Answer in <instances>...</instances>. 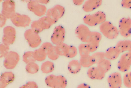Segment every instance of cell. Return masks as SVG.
<instances>
[{"label":"cell","mask_w":131,"mask_h":88,"mask_svg":"<svg viewBox=\"0 0 131 88\" xmlns=\"http://www.w3.org/2000/svg\"><path fill=\"white\" fill-rule=\"evenodd\" d=\"M16 13V3L14 1L6 0L3 2L1 14L7 19H10Z\"/></svg>","instance_id":"cell-13"},{"label":"cell","mask_w":131,"mask_h":88,"mask_svg":"<svg viewBox=\"0 0 131 88\" xmlns=\"http://www.w3.org/2000/svg\"><path fill=\"white\" fill-rule=\"evenodd\" d=\"M118 69L122 72H127L131 67V53H123L119 60L117 64Z\"/></svg>","instance_id":"cell-10"},{"label":"cell","mask_w":131,"mask_h":88,"mask_svg":"<svg viewBox=\"0 0 131 88\" xmlns=\"http://www.w3.org/2000/svg\"><path fill=\"white\" fill-rule=\"evenodd\" d=\"M20 59L19 54L14 51H10L4 57L3 65L7 69H13L16 67Z\"/></svg>","instance_id":"cell-7"},{"label":"cell","mask_w":131,"mask_h":88,"mask_svg":"<svg viewBox=\"0 0 131 88\" xmlns=\"http://www.w3.org/2000/svg\"><path fill=\"white\" fill-rule=\"evenodd\" d=\"M66 34V31L64 27L62 25L56 26L51 36V41L56 46L64 43Z\"/></svg>","instance_id":"cell-11"},{"label":"cell","mask_w":131,"mask_h":88,"mask_svg":"<svg viewBox=\"0 0 131 88\" xmlns=\"http://www.w3.org/2000/svg\"><path fill=\"white\" fill-rule=\"evenodd\" d=\"M102 4L101 0H88L83 5L82 9L85 12L89 13L96 10Z\"/></svg>","instance_id":"cell-16"},{"label":"cell","mask_w":131,"mask_h":88,"mask_svg":"<svg viewBox=\"0 0 131 88\" xmlns=\"http://www.w3.org/2000/svg\"><path fill=\"white\" fill-rule=\"evenodd\" d=\"M82 66L79 61L73 60L69 62L67 66L68 70L72 74H77L80 72Z\"/></svg>","instance_id":"cell-22"},{"label":"cell","mask_w":131,"mask_h":88,"mask_svg":"<svg viewBox=\"0 0 131 88\" xmlns=\"http://www.w3.org/2000/svg\"><path fill=\"white\" fill-rule=\"evenodd\" d=\"M23 60L27 64L32 62H36L34 57L33 51H28L25 52L23 55Z\"/></svg>","instance_id":"cell-30"},{"label":"cell","mask_w":131,"mask_h":88,"mask_svg":"<svg viewBox=\"0 0 131 88\" xmlns=\"http://www.w3.org/2000/svg\"><path fill=\"white\" fill-rule=\"evenodd\" d=\"M123 82L126 88H131V72L125 73L123 77Z\"/></svg>","instance_id":"cell-36"},{"label":"cell","mask_w":131,"mask_h":88,"mask_svg":"<svg viewBox=\"0 0 131 88\" xmlns=\"http://www.w3.org/2000/svg\"><path fill=\"white\" fill-rule=\"evenodd\" d=\"M53 46L52 43L49 42H45L42 44L40 47L47 53Z\"/></svg>","instance_id":"cell-40"},{"label":"cell","mask_w":131,"mask_h":88,"mask_svg":"<svg viewBox=\"0 0 131 88\" xmlns=\"http://www.w3.org/2000/svg\"><path fill=\"white\" fill-rule=\"evenodd\" d=\"M130 10H131V9H130Z\"/></svg>","instance_id":"cell-48"},{"label":"cell","mask_w":131,"mask_h":88,"mask_svg":"<svg viewBox=\"0 0 131 88\" xmlns=\"http://www.w3.org/2000/svg\"><path fill=\"white\" fill-rule=\"evenodd\" d=\"M7 18L5 16L1 14H0V27L3 28L5 26L7 21Z\"/></svg>","instance_id":"cell-43"},{"label":"cell","mask_w":131,"mask_h":88,"mask_svg":"<svg viewBox=\"0 0 131 88\" xmlns=\"http://www.w3.org/2000/svg\"><path fill=\"white\" fill-rule=\"evenodd\" d=\"M55 76V75H50L46 77L45 82L47 86L52 88Z\"/></svg>","instance_id":"cell-38"},{"label":"cell","mask_w":131,"mask_h":88,"mask_svg":"<svg viewBox=\"0 0 131 88\" xmlns=\"http://www.w3.org/2000/svg\"><path fill=\"white\" fill-rule=\"evenodd\" d=\"M86 44L90 53L95 52V51L98 49L99 46V44H94L91 43H88Z\"/></svg>","instance_id":"cell-41"},{"label":"cell","mask_w":131,"mask_h":88,"mask_svg":"<svg viewBox=\"0 0 131 88\" xmlns=\"http://www.w3.org/2000/svg\"><path fill=\"white\" fill-rule=\"evenodd\" d=\"M12 23L17 27H26L30 25L32 20L27 15L16 13L10 19Z\"/></svg>","instance_id":"cell-5"},{"label":"cell","mask_w":131,"mask_h":88,"mask_svg":"<svg viewBox=\"0 0 131 88\" xmlns=\"http://www.w3.org/2000/svg\"><path fill=\"white\" fill-rule=\"evenodd\" d=\"M92 31L86 25L81 24L77 26L76 28L75 33L77 37L83 43H88Z\"/></svg>","instance_id":"cell-12"},{"label":"cell","mask_w":131,"mask_h":88,"mask_svg":"<svg viewBox=\"0 0 131 88\" xmlns=\"http://www.w3.org/2000/svg\"><path fill=\"white\" fill-rule=\"evenodd\" d=\"M31 29L38 34L40 33L44 30L38 20L34 21L31 23Z\"/></svg>","instance_id":"cell-33"},{"label":"cell","mask_w":131,"mask_h":88,"mask_svg":"<svg viewBox=\"0 0 131 88\" xmlns=\"http://www.w3.org/2000/svg\"><path fill=\"white\" fill-rule=\"evenodd\" d=\"M24 37L29 46L32 48H36L42 43V40L39 34L30 29H27L24 33Z\"/></svg>","instance_id":"cell-4"},{"label":"cell","mask_w":131,"mask_h":88,"mask_svg":"<svg viewBox=\"0 0 131 88\" xmlns=\"http://www.w3.org/2000/svg\"><path fill=\"white\" fill-rule=\"evenodd\" d=\"M27 6L30 11L38 17H42L46 14L47 10L46 7L40 3L38 0L29 1Z\"/></svg>","instance_id":"cell-6"},{"label":"cell","mask_w":131,"mask_h":88,"mask_svg":"<svg viewBox=\"0 0 131 88\" xmlns=\"http://www.w3.org/2000/svg\"><path fill=\"white\" fill-rule=\"evenodd\" d=\"M119 34L124 38L131 36V18L129 17L121 18L119 23Z\"/></svg>","instance_id":"cell-8"},{"label":"cell","mask_w":131,"mask_h":88,"mask_svg":"<svg viewBox=\"0 0 131 88\" xmlns=\"http://www.w3.org/2000/svg\"><path fill=\"white\" fill-rule=\"evenodd\" d=\"M121 54L115 46L112 47L108 48L105 52V57L110 61L115 60L118 58Z\"/></svg>","instance_id":"cell-19"},{"label":"cell","mask_w":131,"mask_h":88,"mask_svg":"<svg viewBox=\"0 0 131 88\" xmlns=\"http://www.w3.org/2000/svg\"><path fill=\"white\" fill-rule=\"evenodd\" d=\"M20 88H38V86L37 83L35 82L29 81L20 87Z\"/></svg>","instance_id":"cell-39"},{"label":"cell","mask_w":131,"mask_h":88,"mask_svg":"<svg viewBox=\"0 0 131 88\" xmlns=\"http://www.w3.org/2000/svg\"><path fill=\"white\" fill-rule=\"evenodd\" d=\"M109 88H121L123 78L120 73L115 72L111 73L107 78Z\"/></svg>","instance_id":"cell-14"},{"label":"cell","mask_w":131,"mask_h":88,"mask_svg":"<svg viewBox=\"0 0 131 88\" xmlns=\"http://www.w3.org/2000/svg\"><path fill=\"white\" fill-rule=\"evenodd\" d=\"M47 53L48 58L52 60H57L60 56L56 50V46H54Z\"/></svg>","instance_id":"cell-35"},{"label":"cell","mask_w":131,"mask_h":88,"mask_svg":"<svg viewBox=\"0 0 131 88\" xmlns=\"http://www.w3.org/2000/svg\"><path fill=\"white\" fill-rule=\"evenodd\" d=\"M56 50L60 56H66L69 45L65 43H62L55 46Z\"/></svg>","instance_id":"cell-29"},{"label":"cell","mask_w":131,"mask_h":88,"mask_svg":"<svg viewBox=\"0 0 131 88\" xmlns=\"http://www.w3.org/2000/svg\"><path fill=\"white\" fill-rule=\"evenodd\" d=\"M39 2L42 4H47L50 2L49 0H38Z\"/></svg>","instance_id":"cell-46"},{"label":"cell","mask_w":131,"mask_h":88,"mask_svg":"<svg viewBox=\"0 0 131 88\" xmlns=\"http://www.w3.org/2000/svg\"><path fill=\"white\" fill-rule=\"evenodd\" d=\"M67 83V80L65 77L62 75H56L52 88H66Z\"/></svg>","instance_id":"cell-21"},{"label":"cell","mask_w":131,"mask_h":88,"mask_svg":"<svg viewBox=\"0 0 131 88\" xmlns=\"http://www.w3.org/2000/svg\"><path fill=\"white\" fill-rule=\"evenodd\" d=\"M2 38L3 43L10 46L16 40V29L11 26H7L4 28Z\"/></svg>","instance_id":"cell-9"},{"label":"cell","mask_w":131,"mask_h":88,"mask_svg":"<svg viewBox=\"0 0 131 88\" xmlns=\"http://www.w3.org/2000/svg\"><path fill=\"white\" fill-rule=\"evenodd\" d=\"M87 75L90 79L93 80H102L105 76V74L102 72L97 66H92L89 68Z\"/></svg>","instance_id":"cell-17"},{"label":"cell","mask_w":131,"mask_h":88,"mask_svg":"<svg viewBox=\"0 0 131 88\" xmlns=\"http://www.w3.org/2000/svg\"><path fill=\"white\" fill-rule=\"evenodd\" d=\"M79 62L82 67L85 68H90L95 64L90 55L84 57H80Z\"/></svg>","instance_id":"cell-25"},{"label":"cell","mask_w":131,"mask_h":88,"mask_svg":"<svg viewBox=\"0 0 131 88\" xmlns=\"http://www.w3.org/2000/svg\"><path fill=\"white\" fill-rule=\"evenodd\" d=\"M106 14L103 11H98L94 14L86 15L83 18L84 23L88 26L94 27L102 24L106 20Z\"/></svg>","instance_id":"cell-2"},{"label":"cell","mask_w":131,"mask_h":88,"mask_svg":"<svg viewBox=\"0 0 131 88\" xmlns=\"http://www.w3.org/2000/svg\"><path fill=\"white\" fill-rule=\"evenodd\" d=\"M65 11L66 9L64 7L60 5H56L47 10L46 16L53 25L64 15Z\"/></svg>","instance_id":"cell-3"},{"label":"cell","mask_w":131,"mask_h":88,"mask_svg":"<svg viewBox=\"0 0 131 88\" xmlns=\"http://www.w3.org/2000/svg\"><path fill=\"white\" fill-rule=\"evenodd\" d=\"M33 54L35 61L38 62L44 61L47 57L46 52L43 50L41 47L34 51Z\"/></svg>","instance_id":"cell-23"},{"label":"cell","mask_w":131,"mask_h":88,"mask_svg":"<svg viewBox=\"0 0 131 88\" xmlns=\"http://www.w3.org/2000/svg\"><path fill=\"white\" fill-rule=\"evenodd\" d=\"M26 70L29 74H36L39 72V66L35 62H32L27 64L26 67Z\"/></svg>","instance_id":"cell-26"},{"label":"cell","mask_w":131,"mask_h":88,"mask_svg":"<svg viewBox=\"0 0 131 88\" xmlns=\"http://www.w3.org/2000/svg\"><path fill=\"white\" fill-rule=\"evenodd\" d=\"M121 6L126 9H131V0H123L121 2Z\"/></svg>","instance_id":"cell-42"},{"label":"cell","mask_w":131,"mask_h":88,"mask_svg":"<svg viewBox=\"0 0 131 88\" xmlns=\"http://www.w3.org/2000/svg\"><path fill=\"white\" fill-rule=\"evenodd\" d=\"M38 20L44 30L49 29L53 25L51 21L46 16L42 17Z\"/></svg>","instance_id":"cell-32"},{"label":"cell","mask_w":131,"mask_h":88,"mask_svg":"<svg viewBox=\"0 0 131 88\" xmlns=\"http://www.w3.org/2000/svg\"><path fill=\"white\" fill-rule=\"evenodd\" d=\"M77 48L76 47L72 45H69L65 56L69 58H74L77 55Z\"/></svg>","instance_id":"cell-34"},{"label":"cell","mask_w":131,"mask_h":88,"mask_svg":"<svg viewBox=\"0 0 131 88\" xmlns=\"http://www.w3.org/2000/svg\"><path fill=\"white\" fill-rule=\"evenodd\" d=\"M85 1L84 0H73V2L75 5L77 6H80L82 5L83 4Z\"/></svg>","instance_id":"cell-44"},{"label":"cell","mask_w":131,"mask_h":88,"mask_svg":"<svg viewBox=\"0 0 131 88\" xmlns=\"http://www.w3.org/2000/svg\"><path fill=\"white\" fill-rule=\"evenodd\" d=\"M121 53L129 52L131 49V41L124 40L118 41L115 46Z\"/></svg>","instance_id":"cell-18"},{"label":"cell","mask_w":131,"mask_h":88,"mask_svg":"<svg viewBox=\"0 0 131 88\" xmlns=\"http://www.w3.org/2000/svg\"><path fill=\"white\" fill-rule=\"evenodd\" d=\"M129 52H130V53H131V50H130V51H129Z\"/></svg>","instance_id":"cell-47"},{"label":"cell","mask_w":131,"mask_h":88,"mask_svg":"<svg viewBox=\"0 0 131 88\" xmlns=\"http://www.w3.org/2000/svg\"><path fill=\"white\" fill-rule=\"evenodd\" d=\"M102 39V34L97 31H92L88 43L99 44L100 42Z\"/></svg>","instance_id":"cell-27"},{"label":"cell","mask_w":131,"mask_h":88,"mask_svg":"<svg viewBox=\"0 0 131 88\" xmlns=\"http://www.w3.org/2000/svg\"><path fill=\"white\" fill-rule=\"evenodd\" d=\"M97 67L102 72L106 74L111 69L112 64L110 60L105 58L97 63Z\"/></svg>","instance_id":"cell-20"},{"label":"cell","mask_w":131,"mask_h":88,"mask_svg":"<svg viewBox=\"0 0 131 88\" xmlns=\"http://www.w3.org/2000/svg\"><path fill=\"white\" fill-rule=\"evenodd\" d=\"M77 88H91V87L88 84L83 83L79 85Z\"/></svg>","instance_id":"cell-45"},{"label":"cell","mask_w":131,"mask_h":88,"mask_svg":"<svg viewBox=\"0 0 131 88\" xmlns=\"http://www.w3.org/2000/svg\"><path fill=\"white\" fill-rule=\"evenodd\" d=\"M91 56L94 64H97L100 60L105 58V52L100 51L95 52Z\"/></svg>","instance_id":"cell-31"},{"label":"cell","mask_w":131,"mask_h":88,"mask_svg":"<svg viewBox=\"0 0 131 88\" xmlns=\"http://www.w3.org/2000/svg\"><path fill=\"white\" fill-rule=\"evenodd\" d=\"M10 52V47L8 45L2 43L0 45V57H5Z\"/></svg>","instance_id":"cell-37"},{"label":"cell","mask_w":131,"mask_h":88,"mask_svg":"<svg viewBox=\"0 0 131 88\" xmlns=\"http://www.w3.org/2000/svg\"><path fill=\"white\" fill-rule=\"evenodd\" d=\"M55 69V65L53 62L50 61H45L42 64L41 70L43 73L48 74L52 72Z\"/></svg>","instance_id":"cell-24"},{"label":"cell","mask_w":131,"mask_h":88,"mask_svg":"<svg viewBox=\"0 0 131 88\" xmlns=\"http://www.w3.org/2000/svg\"><path fill=\"white\" fill-rule=\"evenodd\" d=\"M79 53L80 57L89 56L90 52L86 43L81 44L78 47Z\"/></svg>","instance_id":"cell-28"},{"label":"cell","mask_w":131,"mask_h":88,"mask_svg":"<svg viewBox=\"0 0 131 88\" xmlns=\"http://www.w3.org/2000/svg\"><path fill=\"white\" fill-rule=\"evenodd\" d=\"M100 33L109 40H114L119 35L118 28L108 21H106L99 25Z\"/></svg>","instance_id":"cell-1"},{"label":"cell","mask_w":131,"mask_h":88,"mask_svg":"<svg viewBox=\"0 0 131 88\" xmlns=\"http://www.w3.org/2000/svg\"><path fill=\"white\" fill-rule=\"evenodd\" d=\"M15 75L12 72H6L1 74L0 77V88H6L14 81Z\"/></svg>","instance_id":"cell-15"}]
</instances>
